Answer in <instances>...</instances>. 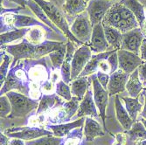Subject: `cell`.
<instances>
[{
  "label": "cell",
  "mask_w": 146,
  "mask_h": 145,
  "mask_svg": "<svg viewBox=\"0 0 146 145\" xmlns=\"http://www.w3.org/2000/svg\"><path fill=\"white\" fill-rule=\"evenodd\" d=\"M145 90H146V88H145Z\"/></svg>",
  "instance_id": "cell-56"
},
{
  "label": "cell",
  "mask_w": 146,
  "mask_h": 145,
  "mask_svg": "<svg viewBox=\"0 0 146 145\" xmlns=\"http://www.w3.org/2000/svg\"><path fill=\"white\" fill-rule=\"evenodd\" d=\"M26 5H27L32 10V11L34 13L35 16L39 20H40L42 23H44L46 25H47L48 27H50L52 31H54L56 33H58V34H63L62 32L57 27V26L52 24V22L46 16V14L45 13V11H43V9L40 6H39L35 1H33V0H26Z\"/></svg>",
  "instance_id": "cell-25"
},
{
  "label": "cell",
  "mask_w": 146,
  "mask_h": 145,
  "mask_svg": "<svg viewBox=\"0 0 146 145\" xmlns=\"http://www.w3.org/2000/svg\"><path fill=\"white\" fill-rule=\"evenodd\" d=\"M10 145H25V142L24 140L19 138H11Z\"/></svg>",
  "instance_id": "cell-47"
},
{
  "label": "cell",
  "mask_w": 146,
  "mask_h": 145,
  "mask_svg": "<svg viewBox=\"0 0 146 145\" xmlns=\"http://www.w3.org/2000/svg\"><path fill=\"white\" fill-rule=\"evenodd\" d=\"M70 31L81 43L88 45L90 42L93 25L87 11L75 17V19L70 26Z\"/></svg>",
  "instance_id": "cell-6"
},
{
  "label": "cell",
  "mask_w": 146,
  "mask_h": 145,
  "mask_svg": "<svg viewBox=\"0 0 146 145\" xmlns=\"http://www.w3.org/2000/svg\"><path fill=\"white\" fill-rule=\"evenodd\" d=\"M104 33L111 50H120L123 44V33L110 25L103 24Z\"/></svg>",
  "instance_id": "cell-22"
},
{
  "label": "cell",
  "mask_w": 146,
  "mask_h": 145,
  "mask_svg": "<svg viewBox=\"0 0 146 145\" xmlns=\"http://www.w3.org/2000/svg\"><path fill=\"white\" fill-rule=\"evenodd\" d=\"M90 81L91 78H88V76L78 77L75 80H74L71 82L72 95L77 97L80 101H82L90 87Z\"/></svg>",
  "instance_id": "cell-23"
},
{
  "label": "cell",
  "mask_w": 146,
  "mask_h": 145,
  "mask_svg": "<svg viewBox=\"0 0 146 145\" xmlns=\"http://www.w3.org/2000/svg\"><path fill=\"white\" fill-rule=\"evenodd\" d=\"M139 78L143 82V87L146 88V61H143L138 68Z\"/></svg>",
  "instance_id": "cell-43"
},
{
  "label": "cell",
  "mask_w": 146,
  "mask_h": 145,
  "mask_svg": "<svg viewBox=\"0 0 146 145\" xmlns=\"http://www.w3.org/2000/svg\"><path fill=\"white\" fill-rule=\"evenodd\" d=\"M115 141L113 145H125L127 141V135L126 133H118L115 136Z\"/></svg>",
  "instance_id": "cell-44"
},
{
  "label": "cell",
  "mask_w": 146,
  "mask_h": 145,
  "mask_svg": "<svg viewBox=\"0 0 146 145\" xmlns=\"http://www.w3.org/2000/svg\"><path fill=\"white\" fill-rule=\"evenodd\" d=\"M33 1H35L43 9L46 16L52 22V24L56 25L69 40H71L76 44L83 45L73 35V33L70 31V26H69L67 19H66L62 11L54 3H52L51 1H47V0H33Z\"/></svg>",
  "instance_id": "cell-3"
},
{
  "label": "cell",
  "mask_w": 146,
  "mask_h": 145,
  "mask_svg": "<svg viewBox=\"0 0 146 145\" xmlns=\"http://www.w3.org/2000/svg\"><path fill=\"white\" fill-rule=\"evenodd\" d=\"M145 19H146V6H145Z\"/></svg>",
  "instance_id": "cell-54"
},
{
  "label": "cell",
  "mask_w": 146,
  "mask_h": 145,
  "mask_svg": "<svg viewBox=\"0 0 146 145\" xmlns=\"http://www.w3.org/2000/svg\"><path fill=\"white\" fill-rule=\"evenodd\" d=\"M88 2L86 0H65L62 8L68 15L77 17L79 14L86 11Z\"/></svg>",
  "instance_id": "cell-27"
},
{
  "label": "cell",
  "mask_w": 146,
  "mask_h": 145,
  "mask_svg": "<svg viewBox=\"0 0 146 145\" xmlns=\"http://www.w3.org/2000/svg\"><path fill=\"white\" fill-rule=\"evenodd\" d=\"M10 1L19 5H20L21 7H23V8H25V5H26V0H10Z\"/></svg>",
  "instance_id": "cell-49"
},
{
  "label": "cell",
  "mask_w": 146,
  "mask_h": 145,
  "mask_svg": "<svg viewBox=\"0 0 146 145\" xmlns=\"http://www.w3.org/2000/svg\"><path fill=\"white\" fill-rule=\"evenodd\" d=\"M0 138H1V145H10V142H11L10 137H8L5 133L1 132Z\"/></svg>",
  "instance_id": "cell-46"
},
{
  "label": "cell",
  "mask_w": 146,
  "mask_h": 145,
  "mask_svg": "<svg viewBox=\"0 0 146 145\" xmlns=\"http://www.w3.org/2000/svg\"><path fill=\"white\" fill-rule=\"evenodd\" d=\"M23 61L31 82L29 97L38 101L43 95L40 89L41 86L50 80L54 68L51 69L49 66H47L46 57L38 60H23Z\"/></svg>",
  "instance_id": "cell-2"
},
{
  "label": "cell",
  "mask_w": 146,
  "mask_h": 145,
  "mask_svg": "<svg viewBox=\"0 0 146 145\" xmlns=\"http://www.w3.org/2000/svg\"><path fill=\"white\" fill-rule=\"evenodd\" d=\"M139 121L143 124V126H144V128H146V119H144V118H143V117H141L140 119H139Z\"/></svg>",
  "instance_id": "cell-51"
},
{
  "label": "cell",
  "mask_w": 146,
  "mask_h": 145,
  "mask_svg": "<svg viewBox=\"0 0 146 145\" xmlns=\"http://www.w3.org/2000/svg\"><path fill=\"white\" fill-rule=\"evenodd\" d=\"M92 50L88 45L83 44L81 47L75 50L74 58L72 60V81L80 76L82 72L84 70L85 67L92 57Z\"/></svg>",
  "instance_id": "cell-10"
},
{
  "label": "cell",
  "mask_w": 146,
  "mask_h": 145,
  "mask_svg": "<svg viewBox=\"0 0 146 145\" xmlns=\"http://www.w3.org/2000/svg\"><path fill=\"white\" fill-rule=\"evenodd\" d=\"M36 25L42 26L46 29L47 32L52 30L47 25L42 24V22L30 16L19 15L14 12H5L4 14H1V33L15 29L30 28Z\"/></svg>",
  "instance_id": "cell-4"
},
{
  "label": "cell",
  "mask_w": 146,
  "mask_h": 145,
  "mask_svg": "<svg viewBox=\"0 0 146 145\" xmlns=\"http://www.w3.org/2000/svg\"><path fill=\"white\" fill-rule=\"evenodd\" d=\"M83 128L79 127L73 129L71 132L63 137V142L61 145H81L83 138Z\"/></svg>",
  "instance_id": "cell-35"
},
{
  "label": "cell",
  "mask_w": 146,
  "mask_h": 145,
  "mask_svg": "<svg viewBox=\"0 0 146 145\" xmlns=\"http://www.w3.org/2000/svg\"><path fill=\"white\" fill-rule=\"evenodd\" d=\"M46 29L42 26H33L30 27L25 34V38L33 45H40L46 40Z\"/></svg>",
  "instance_id": "cell-28"
},
{
  "label": "cell",
  "mask_w": 146,
  "mask_h": 145,
  "mask_svg": "<svg viewBox=\"0 0 146 145\" xmlns=\"http://www.w3.org/2000/svg\"><path fill=\"white\" fill-rule=\"evenodd\" d=\"M63 137H57L54 135L45 136L32 141H27L25 145H61Z\"/></svg>",
  "instance_id": "cell-36"
},
{
  "label": "cell",
  "mask_w": 146,
  "mask_h": 145,
  "mask_svg": "<svg viewBox=\"0 0 146 145\" xmlns=\"http://www.w3.org/2000/svg\"><path fill=\"white\" fill-rule=\"evenodd\" d=\"M86 117L79 118L78 120H75L74 122H66L61 124H50L47 125L46 128H48V130L52 131V135L57 137H65L67 135H68L71 131L76 128L82 127V125L85 122Z\"/></svg>",
  "instance_id": "cell-18"
},
{
  "label": "cell",
  "mask_w": 146,
  "mask_h": 145,
  "mask_svg": "<svg viewBox=\"0 0 146 145\" xmlns=\"http://www.w3.org/2000/svg\"><path fill=\"white\" fill-rule=\"evenodd\" d=\"M142 32H143V33L144 37L146 38V22H145V24H143V28H142Z\"/></svg>",
  "instance_id": "cell-50"
},
{
  "label": "cell",
  "mask_w": 146,
  "mask_h": 145,
  "mask_svg": "<svg viewBox=\"0 0 146 145\" xmlns=\"http://www.w3.org/2000/svg\"><path fill=\"white\" fill-rule=\"evenodd\" d=\"M125 133L129 140L131 142H134V143L146 140V128L139 120L136 121L130 129L126 130Z\"/></svg>",
  "instance_id": "cell-32"
},
{
  "label": "cell",
  "mask_w": 146,
  "mask_h": 145,
  "mask_svg": "<svg viewBox=\"0 0 146 145\" xmlns=\"http://www.w3.org/2000/svg\"><path fill=\"white\" fill-rule=\"evenodd\" d=\"M122 100L125 103V108L134 122L137 121V115L142 112V109L143 108V104L140 102L139 96L136 98L132 97H122Z\"/></svg>",
  "instance_id": "cell-30"
},
{
  "label": "cell",
  "mask_w": 146,
  "mask_h": 145,
  "mask_svg": "<svg viewBox=\"0 0 146 145\" xmlns=\"http://www.w3.org/2000/svg\"><path fill=\"white\" fill-rule=\"evenodd\" d=\"M66 54H67V43L65 44V42H64V44L59 49L54 51L48 55L49 59L52 62V68L58 69V70L60 69L61 66L65 60Z\"/></svg>",
  "instance_id": "cell-34"
},
{
  "label": "cell",
  "mask_w": 146,
  "mask_h": 145,
  "mask_svg": "<svg viewBox=\"0 0 146 145\" xmlns=\"http://www.w3.org/2000/svg\"><path fill=\"white\" fill-rule=\"evenodd\" d=\"M80 102H81V101L75 96H73L70 101H66L64 102L63 108L65 109L66 111H67L70 120H71V118L77 113V111L79 109V106H80Z\"/></svg>",
  "instance_id": "cell-39"
},
{
  "label": "cell",
  "mask_w": 146,
  "mask_h": 145,
  "mask_svg": "<svg viewBox=\"0 0 146 145\" xmlns=\"http://www.w3.org/2000/svg\"><path fill=\"white\" fill-rule=\"evenodd\" d=\"M5 52H3V55L1 54V58L3 57V61L1 63V67H0V85H1V87L4 85L6 80V77L9 73V67L11 65V60H13V58H11V55L5 54Z\"/></svg>",
  "instance_id": "cell-37"
},
{
  "label": "cell",
  "mask_w": 146,
  "mask_h": 145,
  "mask_svg": "<svg viewBox=\"0 0 146 145\" xmlns=\"http://www.w3.org/2000/svg\"><path fill=\"white\" fill-rule=\"evenodd\" d=\"M110 1H112V2H115V1H118V0H110Z\"/></svg>",
  "instance_id": "cell-53"
},
{
  "label": "cell",
  "mask_w": 146,
  "mask_h": 145,
  "mask_svg": "<svg viewBox=\"0 0 146 145\" xmlns=\"http://www.w3.org/2000/svg\"><path fill=\"white\" fill-rule=\"evenodd\" d=\"M102 24L110 25L112 27H115L117 30H119L122 33L130 31L129 26L122 19V16L118 10L117 3L114 4V5L109 10V11L107 12V14L105 15L102 20Z\"/></svg>",
  "instance_id": "cell-16"
},
{
  "label": "cell",
  "mask_w": 146,
  "mask_h": 145,
  "mask_svg": "<svg viewBox=\"0 0 146 145\" xmlns=\"http://www.w3.org/2000/svg\"><path fill=\"white\" fill-rule=\"evenodd\" d=\"M96 77L98 79L99 82L101 83V85L106 90H108V84H109V81H110V75L109 73H105L101 72V71H98L96 73Z\"/></svg>",
  "instance_id": "cell-42"
},
{
  "label": "cell",
  "mask_w": 146,
  "mask_h": 145,
  "mask_svg": "<svg viewBox=\"0 0 146 145\" xmlns=\"http://www.w3.org/2000/svg\"><path fill=\"white\" fill-rule=\"evenodd\" d=\"M63 44L64 42L46 40L40 45H33L24 38L23 40L17 44L1 46V50L12 56V68L16 65V62L21 60H38L46 57L59 49Z\"/></svg>",
  "instance_id": "cell-1"
},
{
  "label": "cell",
  "mask_w": 146,
  "mask_h": 145,
  "mask_svg": "<svg viewBox=\"0 0 146 145\" xmlns=\"http://www.w3.org/2000/svg\"><path fill=\"white\" fill-rule=\"evenodd\" d=\"M103 129L104 128H102L101 124L98 122H96L93 117H86L83 128V135L87 142L94 141L96 137L103 136Z\"/></svg>",
  "instance_id": "cell-20"
},
{
  "label": "cell",
  "mask_w": 146,
  "mask_h": 145,
  "mask_svg": "<svg viewBox=\"0 0 146 145\" xmlns=\"http://www.w3.org/2000/svg\"><path fill=\"white\" fill-rule=\"evenodd\" d=\"M10 138H19L24 141H32L45 136H52V132L41 127H18L11 128L4 132Z\"/></svg>",
  "instance_id": "cell-8"
},
{
  "label": "cell",
  "mask_w": 146,
  "mask_h": 145,
  "mask_svg": "<svg viewBox=\"0 0 146 145\" xmlns=\"http://www.w3.org/2000/svg\"><path fill=\"white\" fill-rule=\"evenodd\" d=\"M76 115L78 118L88 117V116L93 118L98 117L99 112L95 103L94 96H93V91L91 89H88L83 99L80 102L79 109Z\"/></svg>",
  "instance_id": "cell-15"
},
{
  "label": "cell",
  "mask_w": 146,
  "mask_h": 145,
  "mask_svg": "<svg viewBox=\"0 0 146 145\" xmlns=\"http://www.w3.org/2000/svg\"><path fill=\"white\" fill-rule=\"evenodd\" d=\"M55 94L64 99L65 101H70L73 97L72 92H71V87L64 82L62 80H60L56 84V89H55Z\"/></svg>",
  "instance_id": "cell-38"
},
{
  "label": "cell",
  "mask_w": 146,
  "mask_h": 145,
  "mask_svg": "<svg viewBox=\"0 0 146 145\" xmlns=\"http://www.w3.org/2000/svg\"><path fill=\"white\" fill-rule=\"evenodd\" d=\"M88 45L91 48L92 52H96V54H101V52L110 51L109 50L110 45L105 37L102 23L93 26V32L90 38V42Z\"/></svg>",
  "instance_id": "cell-13"
},
{
  "label": "cell",
  "mask_w": 146,
  "mask_h": 145,
  "mask_svg": "<svg viewBox=\"0 0 146 145\" xmlns=\"http://www.w3.org/2000/svg\"><path fill=\"white\" fill-rule=\"evenodd\" d=\"M134 145H146V140H143V141H142V142L134 143Z\"/></svg>",
  "instance_id": "cell-52"
},
{
  "label": "cell",
  "mask_w": 146,
  "mask_h": 145,
  "mask_svg": "<svg viewBox=\"0 0 146 145\" xmlns=\"http://www.w3.org/2000/svg\"><path fill=\"white\" fill-rule=\"evenodd\" d=\"M117 57L118 68L129 74L137 70L139 66L143 62L139 55L123 49L117 51Z\"/></svg>",
  "instance_id": "cell-11"
},
{
  "label": "cell",
  "mask_w": 146,
  "mask_h": 145,
  "mask_svg": "<svg viewBox=\"0 0 146 145\" xmlns=\"http://www.w3.org/2000/svg\"><path fill=\"white\" fill-rule=\"evenodd\" d=\"M28 29L29 28L15 29V30L1 33V35H0V45H1V46H8L13 42L19 40L21 38H24L25 37V34L27 32Z\"/></svg>",
  "instance_id": "cell-31"
},
{
  "label": "cell",
  "mask_w": 146,
  "mask_h": 145,
  "mask_svg": "<svg viewBox=\"0 0 146 145\" xmlns=\"http://www.w3.org/2000/svg\"><path fill=\"white\" fill-rule=\"evenodd\" d=\"M11 104V113L8 118L25 117L33 110L38 109V101L17 91H10L5 94Z\"/></svg>",
  "instance_id": "cell-5"
},
{
  "label": "cell",
  "mask_w": 146,
  "mask_h": 145,
  "mask_svg": "<svg viewBox=\"0 0 146 145\" xmlns=\"http://www.w3.org/2000/svg\"><path fill=\"white\" fill-rule=\"evenodd\" d=\"M86 1H87V2H88V1H90V0H86Z\"/></svg>",
  "instance_id": "cell-55"
},
{
  "label": "cell",
  "mask_w": 146,
  "mask_h": 145,
  "mask_svg": "<svg viewBox=\"0 0 146 145\" xmlns=\"http://www.w3.org/2000/svg\"><path fill=\"white\" fill-rule=\"evenodd\" d=\"M46 122L51 124H61L70 121L67 111L63 108V105L50 110L47 114H46Z\"/></svg>",
  "instance_id": "cell-29"
},
{
  "label": "cell",
  "mask_w": 146,
  "mask_h": 145,
  "mask_svg": "<svg viewBox=\"0 0 146 145\" xmlns=\"http://www.w3.org/2000/svg\"><path fill=\"white\" fill-rule=\"evenodd\" d=\"M143 96H144V103H143V110L140 113V115H141V117L146 119V90L144 89V90H143Z\"/></svg>",
  "instance_id": "cell-48"
},
{
  "label": "cell",
  "mask_w": 146,
  "mask_h": 145,
  "mask_svg": "<svg viewBox=\"0 0 146 145\" xmlns=\"http://www.w3.org/2000/svg\"><path fill=\"white\" fill-rule=\"evenodd\" d=\"M144 35L140 27L123 33V44L121 49L127 50L139 55L140 48L144 38Z\"/></svg>",
  "instance_id": "cell-12"
},
{
  "label": "cell",
  "mask_w": 146,
  "mask_h": 145,
  "mask_svg": "<svg viewBox=\"0 0 146 145\" xmlns=\"http://www.w3.org/2000/svg\"><path fill=\"white\" fill-rule=\"evenodd\" d=\"M123 5H124L128 9L131 11V12L135 15L140 28L142 29L143 24L146 22L145 19V7L138 0H121L120 1Z\"/></svg>",
  "instance_id": "cell-24"
},
{
  "label": "cell",
  "mask_w": 146,
  "mask_h": 145,
  "mask_svg": "<svg viewBox=\"0 0 146 145\" xmlns=\"http://www.w3.org/2000/svg\"><path fill=\"white\" fill-rule=\"evenodd\" d=\"M114 5V2L110 0H90L88 2L86 11L89 16L92 25L102 23V20L109 10Z\"/></svg>",
  "instance_id": "cell-9"
},
{
  "label": "cell",
  "mask_w": 146,
  "mask_h": 145,
  "mask_svg": "<svg viewBox=\"0 0 146 145\" xmlns=\"http://www.w3.org/2000/svg\"><path fill=\"white\" fill-rule=\"evenodd\" d=\"M66 101L57 95H43L38 103V107L36 111V115H46L50 110L59 106H62Z\"/></svg>",
  "instance_id": "cell-17"
},
{
  "label": "cell",
  "mask_w": 146,
  "mask_h": 145,
  "mask_svg": "<svg viewBox=\"0 0 146 145\" xmlns=\"http://www.w3.org/2000/svg\"><path fill=\"white\" fill-rule=\"evenodd\" d=\"M139 56L143 61H146V38H143L141 48H140V54Z\"/></svg>",
  "instance_id": "cell-45"
},
{
  "label": "cell",
  "mask_w": 146,
  "mask_h": 145,
  "mask_svg": "<svg viewBox=\"0 0 146 145\" xmlns=\"http://www.w3.org/2000/svg\"><path fill=\"white\" fill-rule=\"evenodd\" d=\"M74 42L71 41L68 39L67 42V54H66L65 60L60 68V73H61V78L62 81L66 82L67 84H69L72 82L71 79V73H72V60L74 58V54L75 52L74 48Z\"/></svg>",
  "instance_id": "cell-19"
},
{
  "label": "cell",
  "mask_w": 146,
  "mask_h": 145,
  "mask_svg": "<svg viewBox=\"0 0 146 145\" xmlns=\"http://www.w3.org/2000/svg\"><path fill=\"white\" fill-rule=\"evenodd\" d=\"M115 109L116 119L119 122V123L123 126V128L125 130L130 129V128L132 127V125H133L135 122L131 119L126 108L123 107L122 101H120V97L117 95H115Z\"/></svg>",
  "instance_id": "cell-21"
},
{
  "label": "cell",
  "mask_w": 146,
  "mask_h": 145,
  "mask_svg": "<svg viewBox=\"0 0 146 145\" xmlns=\"http://www.w3.org/2000/svg\"><path fill=\"white\" fill-rule=\"evenodd\" d=\"M129 78V73L117 69L115 73L110 74L108 84V91L110 96L116 95L126 90V84Z\"/></svg>",
  "instance_id": "cell-14"
},
{
  "label": "cell",
  "mask_w": 146,
  "mask_h": 145,
  "mask_svg": "<svg viewBox=\"0 0 146 145\" xmlns=\"http://www.w3.org/2000/svg\"><path fill=\"white\" fill-rule=\"evenodd\" d=\"M41 93L42 95H52L55 94L56 83L52 81L51 79L42 84L41 86Z\"/></svg>",
  "instance_id": "cell-41"
},
{
  "label": "cell",
  "mask_w": 146,
  "mask_h": 145,
  "mask_svg": "<svg viewBox=\"0 0 146 145\" xmlns=\"http://www.w3.org/2000/svg\"><path fill=\"white\" fill-rule=\"evenodd\" d=\"M91 80H92L94 101L98 109L99 115L102 118L103 128L107 131V127H106V109H107L108 103H109V97H110L109 91L106 90L101 85L96 77V73L91 75Z\"/></svg>",
  "instance_id": "cell-7"
},
{
  "label": "cell",
  "mask_w": 146,
  "mask_h": 145,
  "mask_svg": "<svg viewBox=\"0 0 146 145\" xmlns=\"http://www.w3.org/2000/svg\"><path fill=\"white\" fill-rule=\"evenodd\" d=\"M143 85L139 78L138 68L135 70L133 73L129 74V78L126 84V90L129 95V97L136 98L139 96L141 92L143 90Z\"/></svg>",
  "instance_id": "cell-26"
},
{
  "label": "cell",
  "mask_w": 146,
  "mask_h": 145,
  "mask_svg": "<svg viewBox=\"0 0 146 145\" xmlns=\"http://www.w3.org/2000/svg\"><path fill=\"white\" fill-rule=\"evenodd\" d=\"M117 5H118V10L122 16V19L126 23V24L129 26V30H133V29L140 27L135 15L131 12V11L129 9H128L121 2H118Z\"/></svg>",
  "instance_id": "cell-33"
},
{
  "label": "cell",
  "mask_w": 146,
  "mask_h": 145,
  "mask_svg": "<svg viewBox=\"0 0 146 145\" xmlns=\"http://www.w3.org/2000/svg\"><path fill=\"white\" fill-rule=\"evenodd\" d=\"M0 105H1V109H0V115L1 118L8 117L9 115L11 113V104L10 102L9 98L6 95H1L0 97Z\"/></svg>",
  "instance_id": "cell-40"
}]
</instances>
